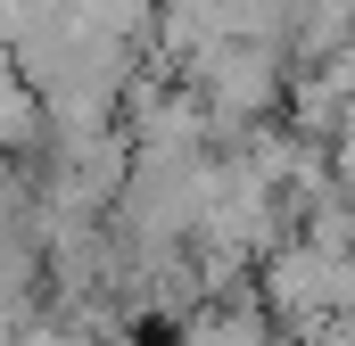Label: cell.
<instances>
[{"label":"cell","mask_w":355,"mask_h":346,"mask_svg":"<svg viewBox=\"0 0 355 346\" xmlns=\"http://www.w3.org/2000/svg\"><path fill=\"white\" fill-rule=\"evenodd\" d=\"M174 346H272V313L248 289H223V297H198L174 322Z\"/></svg>","instance_id":"cell-2"},{"label":"cell","mask_w":355,"mask_h":346,"mask_svg":"<svg viewBox=\"0 0 355 346\" xmlns=\"http://www.w3.org/2000/svg\"><path fill=\"white\" fill-rule=\"evenodd\" d=\"M257 305L272 322L322 338V330H355V248H322L306 231H289L265 264H257Z\"/></svg>","instance_id":"cell-1"},{"label":"cell","mask_w":355,"mask_h":346,"mask_svg":"<svg viewBox=\"0 0 355 346\" xmlns=\"http://www.w3.org/2000/svg\"><path fill=\"white\" fill-rule=\"evenodd\" d=\"M50 140V116H42V91L25 83V66L0 50V157H33Z\"/></svg>","instance_id":"cell-3"}]
</instances>
